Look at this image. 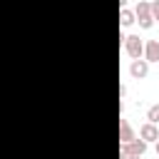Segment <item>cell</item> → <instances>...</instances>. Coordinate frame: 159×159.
Segmentation results:
<instances>
[{
	"label": "cell",
	"mask_w": 159,
	"mask_h": 159,
	"mask_svg": "<svg viewBox=\"0 0 159 159\" xmlns=\"http://www.w3.org/2000/svg\"><path fill=\"white\" fill-rule=\"evenodd\" d=\"M149 10H152V20H154V22H159V0L149 2Z\"/></svg>",
	"instance_id": "cell-10"
},
{
	"label": "cell",
	"mask_w": 159,
	"mask_h": 159,
	"mask_svg": "<svg viewBox=\"0 0 159 159\" xmlns=\"http://www.w3.org/2000/svg\"><path fill=\"white\" fill-rule=\"evenodd\" d=\"M129 75H132L134 80H144V77L149 75V62H147L144 57L132 60V65H129Z\"/></svg>",
	"instance_id": "cell-4"
},
{
	"label": "cell",
	"mask_w": 159,
	"mask_h": 159,
	"mask_svg": "<svg viewBox=\"0 0 159 159\" xmlns=\"http://www.w3.org/2000/svg\"><path fill=\"white\" fill-rule=\"evenodd\" d=\"M127 159H142V157H127Z\"/></svg>",
	"instance_id": "cell-12"
},
{
	"label": "cell",
	"mask_w": 159,
	"mask_h": 159,
	"mask_svg": "<svg viewBox=\"0 0 159 159\" xmlns=\"http://www.w3.org/2000/svg\"><path fill=\"white\" fill-rule=\"evenodd\" d=\"M134 20L139 22L142 30H149V27L154 25L152 10H149V2H147V0H139V2H137V7H134Z\"/></svg>",
	"instance_id": "cell-1"
},
{
	"label": "cell",
	"mask_w": 159,
	"mask_h": 159,
	"mask_svg": "<svg viewBox=\"0 0 159 159\" xmlns=\"http://www.w3.org/2000/svg\"><path fill=\"white\" fill-rule=\"evenodd\" d=\"M149 65L152 62H159V40H147L144 42V55H142Z\"/></svg>",
	"instance_id": "cell-6"
},
{
	"label": "cell",
	"mask_w": 159,
	"mask_h": 159,
	"mask_svg": "<svg viewBox=\"0 0 159 159\" xmlns=\"http://www.w3.org/2000/svg\"><path fill=\"white\" fill-rule=\"evenodd\" d=\"M139 139H144L147 144H149V142H157V139H159V129H157V124L144 122V124L139 127Z\"/></svg>",
	"instance_id": "cell-5"
},
{
	"label": "cell",
	"mask_w": 159,
	"mask_h": 159,
	"mask_svg": "<svg viewBox=\"0 0 159 159\" xmlns=\"http://www.w3.org/2000/svg\"><path fill=\"white\" fill-rule=\"evenodd\" d=\"M147 122H152V124L159 122V104H152V107L147 109Z\"/></svg>",
	"instance_id": "cell-9"
},
{
	"label": "cell",
	"mask_w": 159,
	"mask_h": 159,
	"mask_svg": "<svg viewBox=\"0 0 159 159\" xmlns=\"http://www.w3.org/2000/svg\"><path fill=\"white\" fill-rule=\"evenodd\" d=\"M132 139H137V137H134V129H132L129 119H119V144H129Z\"/></svg>",
	"instance_id": "cell-7"
},
{
	"label": "cell",
	"mask_w": 159,
	"mask_h": 159,
	"mask_svg": "<svg viewBox=\"0 0 159 159\" xmlns=\"http://www.w3.org/2000/svg\"><path fill=\"white\" fill-rule=\"evenodd\" d=\"M144 152H147V142H144V139H132L129 144H119V159L144 157Z\"/></svg>",
	"instance_id": "cell-2"
},
{
	"label": "cell",
	"mask_w": 159,
	"mask_h": 159,
	"mask_svg": "<svg viewBox=\"0 0 159 159\" xmlns=\"http://www.w3.org/2000/svg\"><path fill=\"white\" fill-rule=\"evenodd\" d=\"M154 147H157V154H159V139H157V142H154Z\"/></svg>",
	"instance_id": "cell-11"
},
{
	"label": "cell",
	"mask_w": 159,
	"mask_h": 159,
	"mask_svg": "<svg viewBox=\"0 0 159 159\" xmlns=\"http://www.w3.org/2000/svg\"><path fill=\"white\" fill-rule=\"evenodd\" d=\"M137 20H134V10H127V7H122L119 10V25L122 27H129V25H134Z\"/></svg>",
	"instance_id": "cell-8"
},
{
	"label": "cell",
	"mask_w": 159,
	"mask_h": 159,
	"mask_svg": "<svg viewBox=\"0 0 159 159\" xmlns=\"http://www.w3.org/2000/svg\"><path fill=\"white\" fill-rule=\"evenodd\" d=\"M122 45H124V52H127L132 60H139V57L144 55V42H142L139 35H127Z\"/></svg>",
	"instance_id": "cell-3"
}]
</instances>
